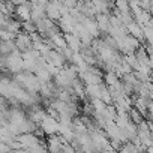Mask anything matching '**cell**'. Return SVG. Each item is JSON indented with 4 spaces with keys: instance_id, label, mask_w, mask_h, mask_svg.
<instances>
[{
    "instance_id": "cell-1",
    "label": "cell",
    "mask_w": 153,
    "mask_h": 153,
    "mask_svg": "<svg viewBox=\"0 0 153 153\" xmlns=\"http://www.w3.org/2000/svg\"><path fill=\"white\" fill-rule=\"evenodd\" d=\"M39 128L42 129V132H44L47 137H51V135H57V134H59L60 123H59V120H56V119L47 116V117L41 122Z\"/></svg>"
},
{
    "instance_id": "cell-2",
    "label": "cell",
    "mask_w": 153,
    "mask_h": 153,
    "mask_svg": "<svg viewBox=\"0 0 153 153\" xmlns=\"http://www.w3.org/2000/svg\"><path fill=\"white\" fill-rule=\"evenodd\" d=\"M30 14H32V3L24 2L23 5L15 6V17L18 21H21V23L30 21Z\"/></svg>"
},
{
    "instance_id": "cell-3",
    "label": "cell",
    "mask_w": 153,
    "mask_h": 153,
    "mask_svg": "<svg viewBox=\"0 0 153 153\" xmlns=\"http://www.w3.org/2000/svg\"><path fill=\"white\" fill-rule=\"evenodd\" d=\"M129 120H131L134 125H137V126H138V125L144 120V117H143V116H141V114H140L134 107H132V108L129 110Z\"/></svg>"
},
{
    "instance_id": "cell-4",
    "label": "cell",
    "mask_w": 153,
    "mask_h": 153,
    "mask_svg": "<svg viewBox=\"0 0 153 153\" xmlns=\"http://www.w3.org/2000/svg\"><path fill=\"white\" fill-rule=\"evenodd\" d=\"M123 59H125V62L132 68V71H138V68H140V63H138V60H137V57H135V53L134 54H128V56H123Z\"/></svg>"
},
{
    "instance_id": "cell-5",
    "label": "cell",
    "mask_w": 153,
    "mask_h": 153,
    "mask_svg": "<svg viewBox=\"0 0 153 153\" xmlns=\"http://www.w3.org/2000/svg\"><path fill=\"white\" fill-rule=\"evenodd\" d=\"M23 32L27 33V35L35 33V32H36V24H35L33 21H26V23H23Z\"/></svg>"
}]
</instances>
